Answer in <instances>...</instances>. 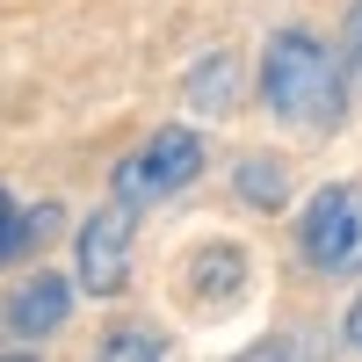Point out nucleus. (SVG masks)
<instances>
[{"mask_svg":"<svg viewBox=\"0 0 362 362\" xmlns=\"http://www.w3.org/2000/svg\"><path fill=\"white\" fill-rule=\"evenodd\" d=\"M261 102L297 131H334L341 124V58L312 29H276L261 51Z\"/></svg>","mask_w":362,"mask_h":362,"instance_id":"obj_1","label":"nucleus"},{"mask_svg":"<svg viewBox=\"0 0 362 362\" xmlns=\"http://www.w3.org/2000/svg\"><path fill=\"white\" fill-rule=\"evenodd\" d=\"M297 254L319 276H362V189L355 181H326L297 210Z\"/></svg>","mask_w":362,"mask_h":362,"instance_id":"obj_2","label":"nucleus"},{"mask_svg":"<svg viewBox=\"0 0 362 362\" xmlns=\"http://www.w3.org/2000/svg\"><path fill=\"white\" fill-rule=\"evenodd\" d=\"M203 174V138L196 131H153L138 145V153H124V167H116V203H160L174 189H189V181Z\"/></svg>","mask_w":362,"mask_h":362,"instance_id":"obj_3","label":"nucleus"},{"mask_svg":"<svg viewBox=\"0 0 362 362\" xmlns=\"http://www.w3.org/2000/svg\"><path fill=\"white\" fill-rule=\"evenodd\" d=\"M73 254H80V283H87V297H116V290L131 283V203L95 210V218L80 225Z\"/></svg>","mask_w":362,"mask_h":362,"instance_id":"obj_4","label":"nucleus"},{"mask_svg":"<svg viewBox=\"0 0 362 362\" xmlns=\"http://www.w3.org/2000/svg\"><path fill=\"white\" fill-rule=\"evenodd\" d=\"M66 312H73V290L66 283H58V276H29V283L8 290L0 326H8V341H44V334L66 326Z\"/></svg>","mask_w":362,"mask_h":362,"instance_id":"obj_5","label":"nucleus"},{"mask_svg":"<svg viewBox=\"0 0 362 362\" xmlns=\"http://www.w3.org/2000/svg\"><path fill=\"white\" fill-rule=\"evenodd\" d=\"M51 225H58V203L15 210V203H8V189H0V261L22 254V247H37V239H51Z\"/></svg>","mask_w":362,"mask_h":362,"instance_id":"obj_6","label":"nucleus"},{"mask_svg":"<svg viewBox=\"0 0 362 362\" xmlns=\"http://www.w3.org/2000/svg\"><path fill=\"white\" fill-rule=\"evenodd\" d=\"M239 196L261 203V210H276V203H283V160H268V153L239 160Z\"/></svg>","mask_w":362,"mask_h":362,"instance_id":"obj_7","label":"nucleus"},{"mask_svg":"<svg viewBox=\"0 0 362 362\" xmlns=\"http://www.w3.org/2000/svg\"><path fill=\"white\" fill-rule=\"evenodd\" d=\"M95 362H167V341L153 334V326H124V334H109Z\"/></svg>","mask_w":362,"mask_h":362,"instance_id":"obj_8","label":"nucleus"},{"mask_svg":"<svg viewBox=\"0 0 362 362\" xmlns=\"http://www.w3.org/2000/svg\"><path fill=\"white\" fill-rule=\"evenodd\" d=\"M210 276V297H218V305H225V297L239 290V276H247V261H239L232 247H210V254H196V283Z\"/></svg>","mask_w":362,"mask_h":362,"instance_id":"obj_9","label":"nucleus"},{"mask_svg":"<svg viewBox=\"0 0 362 362\" xmlns=\"http://www.w3.org/2000/svg\"><path fill=\"white\" fill-rule=\"evenodd\" d=\"M348 341L362 348V297H355V305H348Z\"/></svg>","mask_w":362,"mask_h":362,"instance_id":"obj_10","label":"nucleus"},{"mask_svg":"<svg viewBox=\"0 0 362 362\" xmlns=\"http://www.w3.org/2000/svg\"><path fill=\"white\" fill-rule=\"evenodd\" d=\"M283 355H290V348L276 341V348H261V355H239V362H283Z\"/></svg>","mask_w":362,"mask_h":362,"instance_id":"obj_11","label":"nucleus"},{"mask_svg":"<svg viewBox=\"0 0 362 362\" xmlns=\"http://www.w3.org/2000/svg\"><path fill=\"white\" fill-rule=\"evenodd\" d=\"M355 80H362V37H355Z\"/></svg>","mask_w":362,"mask_h":362,"instance_id":"obj_12","label":"nucleus"},{"mask_svg":"<svg viewBox=\"0 0 362 362\" xmlns=\"http://www.w3.org/2000/svg\"><path fill=\"white\" fill-rule=\"evenodd\" d=\"M0 362H37V355H0Z\"/></svg>","mask_w":362,"mask_h":362,"instance_id":"obj_13","label":"nucleus"}]
</instances>
